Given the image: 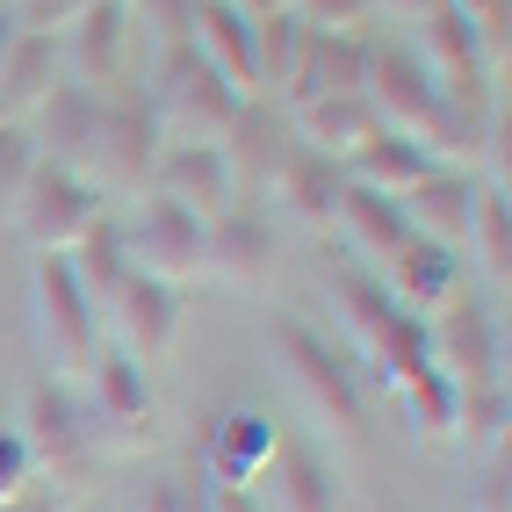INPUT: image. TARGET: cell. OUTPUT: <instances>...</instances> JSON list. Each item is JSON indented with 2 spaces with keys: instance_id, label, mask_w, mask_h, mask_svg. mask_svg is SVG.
<instances>
[{
  "instance_id": "cell-26",
  "label": "cell",
  "mask_w": 512,
  "mask_h": 512,
  "mask_svg": "<svg viewBox=\"0 0 512 512\" xmlns=\"http://www.w3.org/2000/svg\"><path fill=\"white\" fill-rule=\"evenodd\" d=\"M275 195H282L289 217H303V224H332L339 195H347V166L325 159V152H311V145L296 138L289 159H282V174H275Z\"/></svg>"
},
{
  "instance_id": "cell-43",
  "label": "cell",
  "mask_w": 512,
  "mask_h": 512,
  "mask_svg": "<svg viewBox=\"0 0 512 512\" xmlns=\"http://www.w3.org/2000/svg\"><path fill=\"white\" fill-rule=\"evenodd\" d=\"M231 8H238V15H246V22H260V15H282V8H289V0H231Z\"/></svg>"
},
{
  "instance_id": "cell-37",
  "label": "cell",
  "mask_w": 512,
  "mask_h": 512,
  "mask_svg": "<svg viewBox=\"0 0 512 512\" xmlns=\"http://www.w3.org/2000/svg\"><path fill=\"white\" fill-rule=\"evenodd\" d=\"M29 484H37V462H29V448H22L15 426H0V505H15Z\"/></svg>"
},
{
  "instance_id": "cell-33",
  "label": "cell",
  "mask_w": 512,
  "mask_h": 512,
  "mask_svg": "<svg viewBox=\"0 0 512 512\" xmlns=\"http://www.w3.org/2000/svg\"><path fill=\"white\" fill-rule=\"evenodd\" d=\"M123 8H130V29H138L145 58L195 44V0H123Z\"/></svg>"
},
{
  "instance_id": "cell-24",
  "label": "cell",
  "mask_w": 512,
  "mask_h": 512,
  "mask_svg": "<svg viewBox=\"0 0 512 512\" xmlns=\"http://www.w3.org/2000/svg\"><path fill=\"white\" fill-rule=\"evenodd\" d=\"M195 51L210 58L246 101H260V73H253V22L238 15L231 0H195Z\"/></svg>"
},
{
  "instance_id": "cell-18",
  "label": "cell",
  "mask_w": 512,
  "mask_h": 512,
  "mask_svg": "<svg viewBox=\"0 0 512 512\" xmlns=\"http://www.w3.org/2000/svg\"><path fill=\"white\" fill-rule=\"evenodd\" d=\"M455 246H440V238H426V231H412L404 246L375 267V282L390 289V303L397 311H412V318H426L440 296H455Z\"/></svg>"
},
{
  "instance_id": "cell-2",
  "label": "cell",
  "mask_w": 512,
  "mask_h": 512,
  "mask_svg": "<svg viewBox=\"0 0 512 512\" xmlns=\"http://www.w3.org/2000/svg\"><path fill=\"white\" fill-rule=\"evenodd\" d=\"M332 303H339V318H347V332L361 339V354H368V375L383 383L390 397L412 383V375H426L433 368V354H426V318H412V311H397L390 303V289L368 275V267H339L332 275Z\"/></svg>"
},
{
  "instance_id": "cell-44",
  "label": "cell",
  "mask_w": 512,
  "mask_h": 512,
  "mask_svg": "<svg viewBox=\"0 0 512 512\" xmlns=\"http://www.w3.org/2000/svg\"><path fill=\"white\" fill-rule=\"evenodd\" d=\"M15 29H22V22H15V8H8V0H0V58H8V44H15Z\"/></svg>"
},
{
  "instance_id": "cell-20",
  "label": "cell",
  "mask_w": 512,
  "mask_h": 512,
  "mask_svg": "<svg viewBox=\"0 0 512 512\" xmlns=\"http://www.w3.org/2000/svg\"><path fill=\"white\" fill-rule=\"evenodd\" d=\"M361 80H368V37L311 29V37H303V58H296V80L282 87V101L303 109V101H318V94H361Z\"/></svg>"
},
{
  "instance_id": "cell-25",
  "label": "cell",
  "mask_w": 512,
  "mask_h": 512,
  "mask_svg": "<svg viewBox=\"0 0 512 512\" xmlns=\"http://www.w3.org/2000/svg\"><path fill=\"white\" fill-rule=\"evenodd\" d=\"M289 130L311 152H325V159H347L354 145H368L375 130V109H368V94H318V101H303V109H289Z\"/></svg>"
},
{
  "instance_id": "cell-27",
  "label": "cell",
  "mask_w": 512,
  "mask_h": 512,
  "mask_svg": "<svg viewBox=\"0 0 512 512\" xmlns=\"http://www.w3.org/2000/svg\"><path fill=\"white\" fill-rule=\"evenodd\" d=\"M397 202H404V217H412V231H426V238H440V246H455V253H462L469 202H476L469 166H433V174H426L412 195H397Z\"/></svg>"
},
{
  "instance_id": "cell-13",
  "label": "cell",
  "mask_w": 512,
  "mask_h": 512,
  "mask_svg": "<svg viewBox=\"0 0 512 512\" xmlns=\"http://www.w3.org/2000/svg\"><path fill=\"white\" fill-rule=\"evenodd\" d=\"M275 448H282V426L267 419V412H253V404H238V412H224L210 433H202V476L210 484H224V491H253L260 476H267V462H275Z\"/></svg>"
},
{
  "instance_id": "cell-9",
  "label": "cell",
  "mask_w": 512,
  "mask_h": 512,
  "mask_svg": "<svg viewBox=\"0 0 512 512\" xmlns=\"http://www.w3.org/2000/svg\"><path fill=\"white\" fill-rule=\"evenodd\" d=\"M8 217L22 224V238H29L37 253H73V238H80V231L101 217V188H94L87 174H73V166H51V159H37Z\"/></svg>"
},
{
  "instance_id": "cell-17",
  "label": "cell",
  "mask_w": 512,
  "mask_h": 512,
  "mask_svg": "<svg viewBox=\"0 0 512 512\" xmlns=\"http://www.w3.org/2000/svg\"><path fill=\"white\" fill-rule=\"evenodd\" d=\"M202 275H217L224 289H260L275 275V231L253 202H238L210 224V253H202Z\"/></svg>"
},
{
  "instance_id": "cell-8",
  "label": "cell",
  "mask_w": 512,
  "mask_h": 512,
  "mask_svg": "<svg viewBox=\"0 0 512 512\" xmlns=\"http://www.w3.org/2000/svg\"><path fill=\"white\" fill-rule=\"evenodd\" d=\"M123 246H130V267L152 282H195L202 275V253H210V224L188 217L181 202H166L152 188H138V210L123 224Z\"/></svg>"
},
{
  "instance_id": "cell-28",
  "label": "cell",
  "mask_w": 512,
  "mask_h": 512,
  "mask_svg": "<svg viewBox=\"0 0 512 512\" xmlns=\"http://www.w3.org/2000/svg\"><path fill=\"white\" fill-rule=\"evenodd\" d=\"M65 267H73V282L87 289V303L94 311H109L116 303V289L130 282V246H123V224L101 210L80 238H73V253H65Z\"/></svg>"
},
{
  "instance_id": "cell-19",
  "label": "cell",
  "mask_w": 512,
  "mask_h": 512,
  "mask_svg": "<svg viewBox=\"0 0 512 512\" xmlns=\"http://www.w3.org/2000/svg\"><path fill=\"white\" fill-rule=\"evenodd\" d=\"M253 498L267 512H339V476H332V462L311 448V440H282L267 476L253 484Z\"/></svg>"
},
{
  "instance_id": "cell-3",
  "label": "cell",
  "mask_w": 512,
  "mask_h": 512,
  "mask_svg": "<svg viewBox=\"0 0 512 512\" xmlns=\"http://www.w3.org/2000/svg\"><path fill=\"white\" fill-rule=\"evenodd\" d=\"M275 354L289 368V383L303 390V404L325 419V433L347 440V448H361V440H368V390H361V375L347 368V354L325 347V332H311L303 318L275 325Z\"/></svg>"
},
{
  "instance_id": "cell-46",
  "label": "cell",
  "mask_w": 512,
  "mask_h": 512,
  "mask_svg": "<svg viewBox=\"0 0 512 512\" xmlns=\"http://www.w3.org/2000/svg\"><path fill=\"white\" fill-rule=\"evenodd\" d=\"M0 123H8V109H0Z\"/></svg>"
},
{
  "instance_id": "cell-14",
  "label": "cell",
  "mask_w": 512,
  "mask_h": 512,
  "mask_svg": "<svg viewBox=\"0 0 512 512\" xmlns=\"http://www.w3.org/2000/svg\"><path fill=\"white\" fill-rule=\"evenodd\" d=\"M101 318H109V332H116L109 347H123L130 361H159L181 339V289L174 282H152V275L130 267V282L116 289V303Z\"/></svg>"
},
{
  "instance_id": "cell-12",
  "label": "cell",
  "mask_w": 512,
  "mask_h": 512,
  "mask_svg": "<svg viewBox=\"0 0 512 512\" xmlns=\"http://www.w3.org/2000/svg\"><path fill=\"white\" fill-rule=\"evenodd\" d=\"M419 65L433 73V87L469 116H491V65L476 51V29L462 8H433L419 15Z\"/></svg>"
},
{
  "instance_id": "cell-32",
  "label": "cell",
  "mask_w": 512,
  "mask_h": 512,
  "mask_svg": "<svg viewBox=\"0 0 512 512\" xmlns=\"http://www.w3.org/2000/svg\"><path fill=\"white\" fill-rule=\"evenodd\" d=\"M397 404H404V419H412V433L426 440V448H440V440H455V383H448L440 368L412 375V383L397 390Z\"/></svg>"
},
{
  "instance_id": "cell-16",
  "label": "cell",
  "mask_w": 512,
  "mask_h": 512,
  "mask_svg": "<svg viewBox=\"0 0 512 512\" xmlns=\"http://www.w3.org/2000/svg\"><path fill=\"white\" fill-rule=\"evenodd\" d=\"M289 145H296L289 109H275V101H246V109H238V123L224 130V145H217V152H224L231 188H238V195H253V188H275Z\"/></svg>"
},
{
  "instance_id": "cell-36",
  "label": "cell",
  "mask_w": 512,
  "mask_h": 512,
  "mask_svg": "<svg viewBox=\"0 0 512 512\" xmlns=\"http://www.w3.org/2000/svg\"><path fill=\"white\" fill-rule=\"evenodd\" d=\"M303 29H347V37H368L375 0H289Z\"/></svg>"
},
{
  "instance_id": "cell-47",
  "label": "cell",
  "mask_w": 512,
  "mask_h": 512,
  "mask_svg": "<svg viewBox=\"0 0 512 512\" xmlns=\"http://www.w3.org/2000/svg\"><path fill=\"white\" fill-rule=\"evenodd\" d=\"M73 512H87V505H73Z\"/></svg>"
},
{
  "instance_id": "cell-42",
  "label": "cell",
  "mask_w": 512,
  "mask_h": 512,
  "mask_svg": "<svg viewBox=\"0 0 512 512\" xmlns=\"http://www.w3.org/2000/svg\"><path fill=\"white\" fill-rule=\"evenodd\" d=\"M433 8H448V0H375V15H404V22H419Z\"/></svg>"
},
{
  "instance_id": "cell-15",
  "label": "cell",
  "mask_w": 512,
  "mask_h": 512,
  "mask_svg": "<svg viewBox=\"0 0 512 512\" xmlns=\"http://www.w3.org/2000/svg\"><path fill=\"white\" fill-rule=\"evenodd\" d=\"M152 195H166V202H181L188 217H202V224H217L224 210H238V195L231 188V174H224V152L217 145H159V159H152V181H145Z\"/></svg>"
},
{
  "instance_id": "cell-40",
  "label": "cell",
  "mask_w": 512,
  "mask_h": 512,
  "mask_svg": "<svg viewBox=\"0 0 512 512\" xmlns=\"http://www.w3.org/2000/svg\"><path fill=\"white\" fill-rule=\"evenodd\" d=\"M0 512H73V491H58V484H44V476H37V484H29L15 505H0Z\"/></svg>"
},
{
  "instance_id": "cell-10",
  "label": "cell",
  "mask_w": 512,
  "mask_h": 512,
  "mask_svg": "<svg viewBox=\"0 0 512 512\" xmlns=\"http://www.w3.org/2000/svg\"><path fill=\"white\" fill-rule=\"evenodd\" d=\"M426 354L433 368L448 375L455 390H484V383H505V347H498V325L476 296H440L426 311Z\"/></svg>"
},
{
  "instance_id": "cell-41",
  "label": "cell",
  "mask_w": 512,
  "mask_h": 512,
  "mask_svg": "<svg viewBox=\"0 0 512 512\" xmlns=\"http://www.w3.org/2000/svg\"><path fill=\"white\" fill-rule=\"evenodd\" d=\"M210 512H267L253 491H224V484H210Z\"/></svg>"
},
{
  "instance_id": "cell-38",
  "label": "cell",
  "mask_w": 512,
  "mask_h": 512,
  "mask_svg": "<svg viewBox=\"0 0 512 512\" xmlns=\"http://www.w3.org/2000/svg\"><path fill=\"white\" fill-rule=\"evenodd\" d=\"M462 512H512V469H505V448L491 455V469L476 476V491H469V505Z\"/></svg>"
},
{
  "instance_id": "cell-34",
  "label": "cell",
  "mask_w": 512,
  "mask_h": 512,
  "mask_svg": "<svg viewBox=\"0 0 512 512\" xmlns=\"http://www.w3.org/2000/svg\"><path fill=\"white\" fill-rule=\"evenodd\" d=\"M505 419H512V397H505V383L455 390V433L484 440V448H505Z\"/></svg>"
},
{
  "instance_id": "cell-30",
  "label": "cell",
  "mask_w": 512,
  "mask_h": 512,
  "mask_svg": "<svg viewBox=\"0 0 512 512\" xmlns=\"http://www.w3.org/2000/svg\"><path fill=\"white\" fill-rule=\"evenodd\" d=\"M462 246L476 253V267H484V275H491L498 289L512 282V195H505V188H476Z\"/></svg>"
},
{
  "instance_id": "cell-5",
  "label": "cell",
  "mask_w": 512,
  "mask_h": 512,
  "mask_svg": "<svg viewBox=\"0 0 512 512\" xmlns=\"http://www.w3.org/2000/svg\"><path fill=\"white\" fill-rule=\"evenodd\" d=\"M29 311H37V347L51 361L58 383H87V368L101 354V311L87 303V289L73 282L65 253H37V275H29Z\"/></svg>"
},
{
  "instance_id": "cell-22",
  "label": "cell",
  "mask_w": 512,
  "mask_h": 512,
  "mask_svg": "<svg viewBox=\"0 0 512 512\" xmlns=\"http://www.w3.org/2000/svg\"><path fill=\"white\" fill-rule=\"evenodd\" d=\"M332 231L347 238V253H361V260L383 267L404 238H412V217H404L397 195H375V188H354L347 181V195H339V210H332Z\"/></svg>"
},
{
  "instance_id": "cell-21",
  "label": "cell",
  "mask_w": 512,
  "mask_h": 512,
  "mask_svg": "<svg viewBox=\"0 0 512 512\" xmlns=\"http://www.w3.org/2000/svg\"><path fill=\"white\" fill-rule=\"evenodd\" d=\"M94 87H80V80H58L37 109H29L22 123H29V138H37V159H51V166H87V138H94Z\"/></svg>"
},
{
  "instance_id": "cell-6",
  "label": "cell",
  "mask_w": 512,
  "mask_h": 512,
  "mask_svg": "<svg viewBox=\"0 0 512 512\" xmlns=\"http://www.w3.org/2000/svg\"><path fill=\"white\" fill-rule=\"evenodd\" d=\"M152 159H159V123L145 109L138 87H116L94 101V138H87V166L80 174L101 195H138L152 181Z\"/></svg>"
},
{
  "instance_id": "cell-4",
  "label": "cell",
  "mask_w": 512,
  "mask_h": 512,
  "mask_svg": "<svg viewBox=\"0 0 512 512\" xmlns=\"http://www.w3.org/2000/svg\"><path fill=\"white\" fill-rule=\"evenodd\" d=\"M80 419H87V455H145L152 448V375L123 347H101L87 383H80Z\"/></svg>"
},
{
  "instance_id": "cell-1",
  "label": "cell",
  "mask_w": 512,
  "mask_h": 512,
  "mask_svg": "<svg viewBox=\"0 0 512 512\" xmlns=\"http://www.w3.org/2000/svg\"><path fill=\"white\" fill-rule=\"evenodd\" d=\"M138 94H145V109L159 123V145H224V130L238 123V109H246V94H238L195 44L145 58Z\"/></svg>"
},
{
  "instance_id": "cell-29",
  "label": "cell",
  "mask_w": 512,
  "mask_h": 512,
  "mask_svg": "<svg viewBox=\"0 0 512 512\" xmlns=\"http://www.w3.org/2000/svg\"><path fill=\"white\" fill-rule=\"evenodd\" d=\"M339 166H347L354 188H375V195H412V188L433 174V159H426L412 138H397V130H375V138L354 145Z\"/></svg>"
},
{
  "instance_id": "cell-11",
  "label": "cell",
  "mask_w": 512,
  "mask_h": 512,
  "mask_svg": "<svg viewBox=\"0 0 512 512\" xmlns=\"http://www.w3.org/2000/svg\"><path fill=\"white\" fill-rule=\"evenodd\" d=\"M65 44V80H80L94 94H116V87H138L130 65H138V29H130L123 0H87V8L58 29Z\"/></svg>"
},
{
  "instance_id": "cell-45",
  "label": "cell",
  "mask_w": 512,
  "mask_h": 512,
  "mask_svg": "<svg viewBox=\"0 0 512 512\" xmlns=\"http://www.w3.org/2000/svg\"><path fill=\"white\" fill-rule=\"evenodd\" d=\"M448 8H462V15H484V8H491V0H448Z\"/></svg>"
},
{
  "instance_id": "cell-35",
  "label": "cell",
  "mask_w": 512,
  "mask_h": 512,
  "mask_svg": "<svg viewBox=\"0 0 512 512\" xmlns=\"http://www.w3.org/2000/svg\"><path fill=\"white\" fill-rule=\"evenodd\" d=\"M29 166H37V138H29V123H22V116H8V123H0V217L15 210V195H22V181H29Z\"/></svg>"
},
{
  "instance_id": "cell-23",
  "label": "cell",
  "mask_w": 512,
  "mask_h": 512,
  "mask_svg": "<svg viewBox=\"0 0 512 512\" xmlns=\"http://www.w3.org/2000/svg\"><path fill=\"white\" fill-rule=\"evenodd\" d=\"M58 80H65V44L51 37V29H15L8 58H0V109L29 116Z\"/></svg>"
},
{
  "instance_id": "cell-39",
  "label": "cell",
  "mask_w": 512,
  "mask_h": 512,
  "mask_svg": "<svg viewBox=\"0 0 512 512\" xmlns=\"http://www.w3.org/2000/svg\"><path fill=\"white\" fill-rule=\"evenodd\" d=\"M8 8H15V22H22V29H51V37H58V29L73 22L87 0H8Z\"/></svg>"
},
{
  "instance_id": "cell-31",
  "label": "cell",
  "mask_w": 512,
  "mask_h": 512,
  "mask_svg": "<svg viewBox=\"0 0 512 512\" xmlns=\"http://www.w3.org/2000/svg\"><path fill=\"white\" fill-rule=\"evenodd\" d=\"M303 37H311V29L296 22V8H282V15H260V22H253V73H260V101H267V94H282V87L296 80Z\"/></svg>"
},
{
  "instance_id": "cell-7",
  "label": "cell",
  "mask_w": 512,
  "mask_h": 512,
  "mask_svg": "<svg viewBox=\"0 0 512 512\" xmlns=\"http://www.w3.org/2000/svg\"><path fill=\"white\" fill-rule=\"evenodd\" d=\"M15 433H22L29 462H37V476H44V484H58V491H73L80 476L94 469V455H87V419H80V390L58 383V375H37V383H29Z\"/></svg>"
}]
</instances>
